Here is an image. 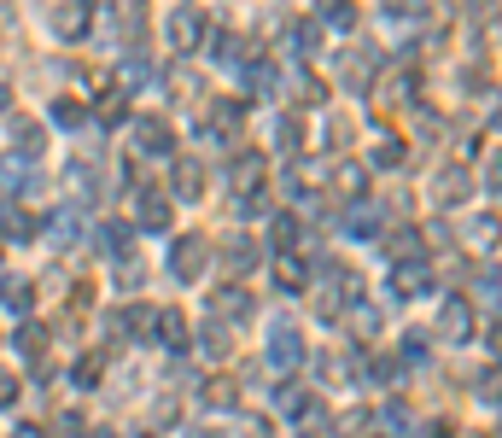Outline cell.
Segmentation results:
<instances>
[{
  "label": "cell",
  "instance_id": "1",
  "mask_svg": "<svg viewBox=\"0 0 502 438\" xmlns=\"http://www.w3.org/2000/svg\"><path fill=\"white\" fill-rule=\"evenodd\" d=\"M205 263H210V240H199V234H182L176 252H169V275H176V281H199Z\"/></svg>",
  "mask_w": 502,
  "mask_h": 438
},
{
  "label": "cell",
  "instance_id": "2",
  "mask_svg": "<svg viewBox=\"0 0 502 438\" xmlns=\"http://www.w3.org/2000/svg\"><path fill=\"white\" fill-rule=\"evenodd\" d=\"M94 29V0H59L53 6V35L59 42H82Z\"/></svg>",
  "mask_w": 502,
  "mask_h": 438
},
{
  "label": "cell",
  "instance_id": "3",
  "mask_svg": "<svg viewBox=\"0 0 502 438\" xmlns=\"http://www.w3.org/2000/svg\"><path fill=\"white\" fill-rule=\"evenodd\" d=\"M164 42L176 47V53H193V47L205 42V18H199L193 6H176V12H169V24H164Z\"/></svg>",
  "mask_w": 502,
  "mask_h": 438
},
{
  "label": "cell",
  "instance_id": "4",
  "mask_svg": "<svg viewBox=\"0 0 502 438\" xmlns=\"http://www.w3.org/2000/svg\"><path fill=\"white\" fill-rule=\"evenodd\" d=\"M269 356H275V368H298V363H304V333H298L286 316L269 322Z\"/></svg>",
  "mask_w": 502,
  "mask_h": 438
},
{
  "label": "cell",
  "instance_id": "5",
  "mask_svg": "<svg viewBox=\"0 0 502 438\" xmlns=\"http://www.w3.org/2000/svg\"><path fill=\"white\" fill-rule=\"evenodd\" d=\"M467 333H474V304H467V298H444V304H438V340L461 345Z\"/></svg>",
  "mask_w": 502,
  "mask_h": 438
},
{
  "label": "cell",
  "instance_id": "6",
  "mask_svg": "<svg viewBox=\"0 0 502 438\" xmlns=\"http://www.w3.org/2000/svg\"><path fill=\"white\" fill-rule=\"evenodd\" d=\"M339 82H345L350 94H368V88H374V47H350V53L339 59Z\"/></svg>",
  "mask_w": 502,
  "mask_h": 438
},
{
  "label": "cell",
  "instance_id": "7",
  "mask_svg": "<svg viewBox=\"0 0 502 438\" xmlns=\"http://www.w3.org/2000/svg\"><path fill=\"white\" fill-rule=\"evenodd\" d=\"M339 228H345L350 240H368V234H380V228H386V211H380V205H368V199H350V211L339 216Z\"/></svg>",
  "mask_w": 502,
  "mask_h": 438
},
{
  "label": "cell",
  "instance_id": "8",
  "mask_svg": "<svg viewBox=\"0 0 502 438\" xmlns=\"http://www.w3.org/2000/svg\"><path fill=\"white\" fill-rule=\"evenodd\" d=\"M433 286V269L420 263V257H409V263H391V298H415Z\"/></svg>",
  "mask_w": 502,
  "mask_h": 438
},
{
  "label": "cell",
  "instance_id": "9",
  "mask_svg": "<svg viewBox=\"0 0 502 438\" xmlns=\"http://www.w3.org/2000/svg\"><path fill=\"white\" fill-rule=\"evenodd\" d=\"M135 223H140V228H153V234H164V228H169L164 193H146V187H140V193H135Z\"/></svg>",
  "mask_w": 502,
  "mask_h": 438
},
{
  "label": "cell",
  "instance_id": "10",
  "mask_svg": "<svg viewBox=\"0 0 502 438\" xmlns=\"http://www.w3.org/2000/svg\"><path fill=\"white\" fill-rule=\"evenodd\" d=\"M12 158H42L47 153V129L42 123H29V117H12Z\"/></svg>",
  "mask_w": 502,
  "mask_h": 438
},
{
  "label": "cell",
  "instance_id": "11",
  "mask_svg": "<svg viewBox=\"0 0 502 438\" xmlns=\"http://www.w3.org/2000/svg\"><path fill=\"white\" fill-rule=\"evenodd\" d=\"M199 193H205V164H199V158H176V199L193 205Z\"/></svg>",
  "mask_w": 502,
  "mask_h": 438
},
{
  "label": "cell",
  "instance_id": "12",
  "mask_svg": "<svg viewBox=\"0 0 502 438\" xmlns=\"http://www.w3.org/2000/svg\"><path fill=\"white\" fill-rule=\"evenodd\" d=\"M433 199H438V205H461V199H467V170L444 164V170L433 176Z\"/></svg>",
  "mask_w": 502,
  "mask_h": 438
},
{
  "label": "cell",
  "instance_id": "13",
  "mask_svg": "<svg viewBox=\"0 0 502 438\" xmlns=\"http://www.w3.org/2000/svg\"><path fill=\"white\" fill-rule=\"evenodd\" d=\"M223 263L234 269V275H251V269H257V240H251V234H234V240L223 246Z\"/></svg>",
  "mask_w": 502,
  "mask_h": 438
},
{
  "label": "cell",
  "instance_id": "14",
  "mask_svg": "<svg viewBox=\"0 0 502 438\" xmlns=\"http://www.w3.org/2000/svg\"><path fill=\"white\" fill-rule=\"evenodd\" d=\"M135 141L146 146V153H169V146H176V135H169L164 117H140V123H135Z\"/></svg>",
  "mask_w": 502,
  "mask_h": 438
},
{
  "label": "cell",
  "instance_id": "15",
  "mask_svg": "<svg viewBox=\"0 0 502 438\" xmlns=\"http://www.w3.org/2000/svg\"><path fill=\"white\" fill-rule=\"evenodd\" d=\"M316 24H327V29H357V6H350V0H316Z\"/></svg>",
  "mask_w": 502,
  "mask_h": 438
},
{
  "label": "cell",
  "instance_id": "16",
  "mask_svg": "<svg viewBox=\"0 0 502 438\" xmlns=\"http://www.w3.org/2000/svg\"><path fill=\"white\" fill-rule=\"evenodd\" d=\"M65 182H70V193L82 199V205L99 193V176H94V164H88V158H76V164H70V170H65Z\"/></svg>",
  "mask_w": 502,
  "mask_h": 438
},
{
  "label": "cell",
  "instance_id": "17",
  "mask_svg": "<svg viewBox=\"0 0 502 438\" xmlns=\"http://www.w3.org/2000/svg\"><path fill=\"white\" fill-rule=\"evenodd\" d=\"M29 298H35V293H29V281H18V275H12V281H0V310H6V316H29Z\"/></svg>",
  "mask_w": 502,
  "mask_h": 438
},
{
  "label": "cell",
  "instance_id": "18",
  "mask_svg": "<svg viewBox=\"0 0 502 438\" xmlns=\"http://www.w3.org/2000/svg\"><path fill=\"white\" fill-rule=\"evenodd\" d=\"M420 246H427V234H420V228H397V234H391V263H409V257H420Z\"/></svg>",
  "mask_w": 502,
  "mask_h": 438
},
{
  "label": "cell",
  "instance_id": "19",
  "mask_svg": "<svg viewBox=\"0 0 502 438\" xmlns=\"http://www.w3.org/2000/svg\"><path fill=\"white\" fill-rule=\"evenodd\" d=\"M158 340H164L169 351H182L187 345V316L182 310H158Z\"/></svg>",
  "mask_w": 502,
  "mask_h": 438
},
{
  "label": "cell",
  "instance_id": "20",
  "mask_svg": "<svg viewBox=\"0 0 502 438\" xmlns=\"http://www.w3.org/2000/svg\"><path fill=\"white\" fill-rule=\"evenodd\" d=\"M228 340H234V333H228V327H223V322H210V327H205V333H199V351H205V356H210V363H223V356H228V351H234V345H228Z\"/></svg>",
  "mask_w": 502,
  "mask_h": 438
},
{
  "label": "cell",
  "instance_id": "21",
  "mask_svg": "<svg viewBox=\"0 0 502 438\" xmlns=\"http://www.w3.org/2000/svg\"><path fill=\"white\" fill-rule=\"evenodd\" d=\"M29 187V158H0V193H24Z\"/></svg>",
  "mask_w": 502,
  "mask_h": 438
},
{
  "label": "cell",
  "instance_id": "22",
  "mask_svg": "<svg viewBox=\"0 0 502 438\" xmlns=\"http://www.w3.org/2000/svg\"><path fill=\"white\" fill-rule=\"evenodd\" d=\"M333 187H339L345 199H363V187H368V170H363V164H339V170H333Z\"/></svg>",
  "mask_w": 502,
  "mask_h": 438
},
{
  "label": "cell",
  "instance_id": "23",
  "mask_svg": "<svg viewBox=\"0 0 502 438\" xmlns=\"http://www.w3.org/2000/svg\"><path fill=\"white\" fill-rule=\"evenodd\" d=\"M239 76H246V88H251V94H269V88H275V65H269V59H251V65H246Z\"/></svg>",
  "mask_w": 502,
  "mask_h": 438
},
{
  "label": "cell",
  "instance_id": "24",
  "mask_svg": "<svg viewBox=\"0 0 502 438\" xmlns=\"http://www.w3.org/2000/svg\"><path fill=\"white\" fill-rule=\"evenodd\" d=\"M205 403H210V410H234V403H239V392H234V380H223V374H216V380H210V386H205Z\"/></svg>",
  "mask_w": 502,
  "mask_h": 438
},
{
  "label": "cell",
  "instance_id": "25",
  "mask_svg": "<svg viewBox=\"0 0 502 438\" xmlns=\"http://www.w3.org/2000/svg\"><path fill=\"white\" fill-rule=\"evenodd\" d=\"M228 176H234V187H257V176H263V158H257V153L234 158V170H228Z\"/></svg>",
  "mask_w": 502,
  "mask_h": 438
},
{
  "label": "cell",
  "instance_id": "26",
  "mask_svg": "<svg viewBox=\"0 0 502 438\" xmlns=\"http://www.w3.org/2000/svg\"><path fill=\"white\" fill-rule=\"evenodd\" d=\"M216 310H223L228 322H234V316H251V298L239 293V286H223V293H216Z\"/></svg>",
  "mask_w": 502,
  "mask_h": 438
},
{
  "label": "cell",
  "instance_id": "27",
  "mask_svg": "<svg viewBox=\"0 0 502 438\" xmlns=\"http://www.w3.org/2000/svg\"><path fill=\"white\" fill-rule=\"evenodd\" d=\"M129 240H135V234H129V223H106V234H99V246H112L106 257H129Z\"/></svg>",
  "mask_w": 502,
  "mask_h": 438
},
{
  "label": "cell",
  "instance_id": "28",
  "mask_svg": "<svg viewBox=\"0 0 502 438\" xmlns=\"http://www.w3.org/2000/svg\"><path fill=\"white\" fill-rule=\"evenodd\" d=\"M316 42H321V24H293V53H316Z\"/></svg>",
  "mask_w": 502,
  "mask_h": 438
},
{
  "label": "cell",
  "instance_id": "29",
  "mask_svg": "<svg viewBox=\"0 0 502 438\" xmlns=\"http://www.w3.org/2000/svg\"><path fill=\"white\" fill-rule=\"evenodd\" d=\"M420 12H427V0H386V18H397V24H415Z\"/></svg>",
  "mask_w": 502,
  "mask_h": 438
},
{
  "label": "cell",
  "instance_id": "30",
  "mask_svg": "<svg viewBox=\"0 0 502 438\" xmlns=\"http://www.w3.org/2000/svg\"><path fill=\"white\" fill-rule=\"evenodd\" d=\"M53 123L59 129H82V99H59V106H53Z\"/></svg>",
  "mask_w": 502,
  "mask_h": 438
},
{
  "label": "cell",
  "instance_id": "31",
  "mask_svg": "<svg viewBox=\"0 0 502 438\" xmlns=\"http://www.w3.org/2000/svg\"><path fill=\"white\" fill-rule=\"evenodd\" d=\"M404 164V141H380L374 146V170H397Z\"/></svg>",
  "mask_w": 502,
  "mask_h": 438
},
{
  "label": "cell",
  "instance_id": "32",
  "mask_svg": "<svg viewBox=\"0 0 502 438\" xmlns=\"http://www.w3.org/2000/svg\"><path fill=\"white\" fill-rule=\"evenodd\" d=\"M275 281L280 286H304V263H298V257H280V263H275Z\"/></svg>",
  "mask_w": 502,
  "mask_h": 438
},
{
  "label": "cell",
  "instance_id": "33",
  "mask_svg": "<svg viewBox=\"0 0 502 438\" xmlns=\"http://www.w3.org/2000/svg\"><path fill=\"white\" fill-rule=\"evenodd\" d=\"M42 345H47V327H35V322H29L24 333H18V351H24V356H42Z\"/></svg>",
  "mask_w": 502,
  "mask_h": 438
},
{
  "label": "cell",
  "instance_id": "34",
  "mask_svg": "<svg viewBox=\"0 0 502 438\" xmlns=\"http://www.w3.org/2000/svg\"><path fill=\"white\" fill-rule=\"evenodd\" d=\"M350 327H357V333L368 340V333L380 327V310H374V304H357V310H350Z\"/></svg>",
  "mask_w": 502,
  "mask_h": 438
},
{
  "label": "cell",
  "instance_id": "35",
  "mask_svg": "<svg viewBox=\"0 0 502 438\" xmlns=\"http://www.w3.org/2000/svg\"><path fill=\"white\" fill-rule=\"evenodd\" d=\"M275 135H280V146H293V153L304 146V123H298V117H280V129H275Z\"/></svg>",
  "mask_w": 502,
  "mask_h": 438
},
{
  "label": "cell",
  "instance_id": "36",
  "mask_svg": "<svg viewBox=\"0 0 502 438\" xmlns=\"http://www.w3.org/2000/svg\"><path fill=\"white\" fill-rule=\"evenodd\" d=\"M269 240H275V252H286V246L298 240V223L293 216H275V234H269Z\"/></svg>",
  "mask_w": 502,
  "mask_h": 438
},
{
  "label": "cell",
  "instance_id": "37",
  "mask_svg": "<svg viewBox=\"0 0 502 438\" xmlns=\"http://www.w3.org/2000/svg\"><path fill=\"white\" fill-rule=\"evenodd\" d=\"M275 403H280V410H304V386H280V392H275Z\"/></svg>",
  "mask_w": 502,
  "mask_h": 438
},
{
  "label": "cell",
  "instance_id": "38",
  "mask_svg": "<svg viewBox=\"0 0 502 438\" xmlns=\"http://www.w3.org/2000/svg\"><path fill=\"white\" fill-rule=\"evenodd\" d=\"M99 123H123V94L99 99Z\"/></svg>",
  "mask_w": 502,
  "mask_h": 438
},
{
  "label": "cell",
  "instance_id": "39",
  "mask_svg": "<svg viewBox=\"0 0 502 438\" xmlns=\"http://www.w3.org/2000/svg\"><path fill=\"white\" fill-rule=\"evenodd\" d=\"M0 228H6V234H29V228H35V223H29L24 211H6V216H0Z\"/></svg>",
  "mask_w": 502,
  "mask_h": 438
},
{
  "label": "cell",
  "instance_id": "40",
  "mask_svg": "<svg viewBox=\"0 0 502 438\" xmlns=\"http://www.w3.org/2000/svg\"><path fill=\"white\" fill-rule=\"evenodd\" d=\"M269 211V193H251V199H239V216H263Z\"/></svg>",
  "mask_w": 502,
  "mask_h": 438
},
{
  "label": "cell",
  "instance_id": "41",
  "mask_svg": "<svg viewBox=\"0 0 502 438\" xmlns=\"http://www.w3.org/2000/svg\"><path fill=\"white\" fill-rule=\"evenodd\" d=\"M117 286H123V293H135V286H140V263H123V269H117Z\"/></svg>",
  "mask_w": 502,
  "mask_h": 438
},
{
  "label": "cell",
  "instance_id": "42",
  "mask_svg": "<svg viewBox=\"0 0 502 438\" xmlns=\"http://www.w3.org/2000/svg\"><path fill=\"white\" fill-rule=\"evenodd\" d=\"M327 141H333V146L350 141V123H345V117H333V123H327Z\"/></svg>",
  "mask_w": 502,
  "mask_h": 438
},
{
  "label": "cell",
  "instance_id": "43",
  "mask_svg": "<svg viewBox=\"0 0 502 438\" xmlns=\"http://www.w3.org/2000/svg\"><path fill=\"white\" fill-rule=\"evenodd\" d=\"M99 380V363L94 356H88V363H76V386H94Z\"/></svg>",
  "mask_w": 502,
  "mask_h": 438
},
{
  "label": "cell",
  "instance_id": "44",
  "mask_svg": "<svg viewBox=\"0 0 502 438\" xmlns=\"http://www.w3.org/2000/svg\"><path fill=\"white\" fill-rule=\"evenodd\" d=\"M82 433V421H76V415H59V426H53V438H76Z\"/></svg>",
  "mask_w": 502,
  "mask_h": 438
},
{
  "label": "cell",
  "instance_id": "45",
  "mask_svg": "<svg viewBox=\"0 0 502 438\" xmlns=\"http://www.w3.org/2000/svg\"><path fill=\"white\" fill-rule=\"evenodd\" d=\"M12 397H18V380L12 374H0V403H12Z\"/></svg>",
  "mask_w": 502,
  "mask_h": 438
},
{
  "label": "cell",
  "instance_id": "46",
  "mask_svg": "<svg viewBox=\"0 0 502 438\" xmlns=\"http://www.w3.org/2000/svg\"><path fill=\"white\" fill-rule=\"evenodd\" d=\"M6 106H12V88H6V82H0V112H6Z\"/></svg>",
  "mask_w": 502,
  "mask_h": 438
},
{
  "label": "cell",
  "instance_id": "47",
  "mask_svg": "<svg viewBox=\"0 0 502 438\" xmlns=\"http://www.w3.org/2000/svg\"><path fill=\"white\" fill-rule=\"evenodd\" d=\"M123 6H140V0H123Z\"/></svg>",
  "mask_w": 502,
  "mask_h": 438
}]
</instances>
